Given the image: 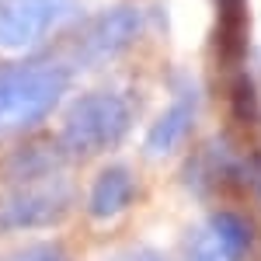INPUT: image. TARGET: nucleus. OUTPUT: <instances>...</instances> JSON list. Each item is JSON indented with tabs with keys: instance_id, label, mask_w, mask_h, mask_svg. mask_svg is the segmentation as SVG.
<instances>
[{
	"instance_id": "f257e3e1",
	"label": "nucleus",
	"mask_w": 261,
	"mask_h": 261,
	"mask_svg": "<svg viewBox=\"0 0 261 261\" xmlns=\"http://www.w3.org/2000/svg\"><path fill=\"white\" fill-rule=\"evenodd\" d=\"M66 91V70L60 63H28L0 70V133L35 125Z\"/></svg>"
},
{
	"instance_id": "f03ea898",
	"label": "nucleus",
	"mask_w": 261,
	"mask_h": 261,
	"mask_svg": "<svg viewBox=\"0 0 261 261\" xmlns=\"http://www.w3.org/2000/svg\"><path fill=\"white\" fill-rule=\"evenodd\" d=\"M129 129V108L119 94H87L81 98L63 122V143L77 153H94L105 146H115Z\"/></svg>"
},
{
	"instance_id": "7ed1b4c3",
	"label": "nucleus",
	"mask_w": 261,
	"mask_h": 261,
	"mask_svg": "<svg viewBox=\"0 0 261 261\" xmlns=\"http://www.w3.org/2000/svg\"><path fill=\"white\" fill-rule=\"evenodd\" d=\"M81 14V0H4L0 4V45L21 49L45 39L63 21Z\"/></svg>"
},
{
	"instance_id": "20e7f679",
	"label": "nucleus",
	"mask_w": 261,
	"mask_h": 261,
	"mask_svg": "<svg viewBox=\"0 0 261 261\" xmlns=\"http://www.w3.org/2000/svg\"><path fill=\"white\" fill-rule=\"evenodd\" d=\"M140 28H143V18L133 7H115L108 14H101L91 24L87 39L81 42V60L91 66V63H105L112 56H119L122 49L140 35Z\"/></svg>"
},
{
	"instance_id": "39448f33",
	"label": "nucleus",
	"mask_w": 261,
	"mask_h": 261,
	"mask_svg": "<svg viewBox=\"0 0 261 261\" xmlns=\"http://www.w3.org/2000/svg\"><path fill=\"white\" fill-rule=\"evenodd\" d=\"M129 199H133V174L125 167H108L91 185V216L112 220L129 205Z\"/></svg>"
},
{
	"instance_id": "423d86ee",
	"label": "nucleus",
	"mask_w": 261,
	"mask_h": 261,
	"mask_svg": "<svg viewBox=\"0 0 261 261\" xmlns=\"http://www.w3.org/2000/svg\"><path fill=\"white\" fill-rule=\"evenodd\" d=\"M192 122H195V98L171 101V108L153 122V129H150V136H146V150H153V153H171V150L188 136Z\"/></svg>"
},
{
	"instance_id": "0eeeda50",
	"label": "nucleus",
	"mask_w": 261,
	"mask_h": 261,
	"mask_svg": "<svg viewBox=\"0 0 261 261\" xmlns=\"http://www.w3.org/2000/svg\"><path fill=\"white\" fill-rule=\"evenodd\" d=\"M213 230L220 233V241L226 244V251L233 254V261H241L244 254H247V247H251V226H247L241 216L220 213V216L213 220Z\"/></svg>"
},
{
	"instance_id": "6e6552de",
	"label": "nucleus",
	"mask_w": 261,
	"mask_h": 261,
	"mask_svg": "<svg viewBox=\"0 0 261 261\" xmlns=\"http://www.w3.org/2000/svg\"><path fill=\"white\" fill-rule=\"evenodd\" d=\"M188 261H233V254L226 251V244L220 241V233L209 226H202L199 233L192 237V247H188Z\"/></svg>"
},
{
	"instance_id": "1a4fd4ad",
	"label": "nucleus",
	"mask_w": 261,
	"mask_h": 261,
	"mask_svg": "<svg viewBox=\"0 0 261 261\" xmlns=\"http://www.w3.org/2000/svg\"><path fill=\"white\" fill-rule=\"evenodd\" d=\"M14 261H66L60 251H53V247H32V251H24L18 254Z\"/></svg>"
},
{
	"instance_id": "9d476101",
	"label": "nucleus",
	"mask_w": 261,
	"mask_h": 261,
	"mask_svg": "<svg viewBox=\"0 0 261 261\" xmlns=\"http://www.w3.org/2000/svg\"><path fill=\"white\" fill-rule=\"evenodd\" d=\"M122 261H164V258L153 254V251H136V254H129V258H122Z\"/></svg>"
}]
</instances>
